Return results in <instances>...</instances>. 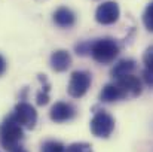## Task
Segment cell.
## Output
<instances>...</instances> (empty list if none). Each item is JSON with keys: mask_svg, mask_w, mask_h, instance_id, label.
<instances>
[{"mask_svg": "<svg viewBox=\"0 0 153 152\" xmlns=\"http://www.w3.org/2000/svg\"><path fill=\"white\" fill-rule=\"evenodd\" d=\"M64 145L61 142H56V140H48L42 145V149L40 152H64Z\"/></svg>", "mask_w": 153, "mask_h": 152, "instance_id": "obj_14", "label": "cell"}, {"mask_svg": "<svg viewBox=\"0 0 153 152\" xmlns=\"http://www.w3.org/2000/svg\"><path fill=\"white\" fill-rule=\"evenodd\" d=\"M39 79L42 81L43 87H42V90L37 93L36 100H37V104L43 106V104H46V103L49 101V84H48V81H46L45 75H40V76H39Z\"/></svg>", "mask_w": 153, "mask_h": 152, "instance_id": "obj_13", "label": "cell"}, {"mask_svg": "<svg viewBox=\"0 0 153 152\" xmlns=\"http://www.w3.org/2000/svg\"><path fill=\"white\" fill-rule=\"evenodd\" d=\"M119 15H120V10L116 1H104L95 10V19L102 25L116 22L119 19Z\"/></svg>", "mask_w": 153, "mask_h": 152, "instance_id": "obj_6", "label": "cell"}, {"mask_svg": "<svg viewBox=\"0 0 153 152\" xmlns=\"http://www.w3.org/2000/svg\"><path fill=\"white\" fill-rule=\"evenodd\" d=\"M53 22L61 28H70L76 22V15L71 9L62 6V7H58L53 12Z\"/></svg>", "mask_w": 153, "mask_h": 152, "instance_id": "obj_9", "label": "cell"}, {"mask_svg": "<svg viewBox=\"0 0 153 152\" xmlns=\"http://www.w3.org/2000/svg\"><path fill=\"white\" fill-rule=\"evenodd\" d=\"M6 72V60L0 55V76Z\"/></svg>", "mask_w": 153, "mask_h": 152, "instance_id": "obj_19", "label": "cell"}, {"mask_svg": "<svg viewBox=\"0 0 153 152\" xmlns=\"http://www.w3.org/2000/svg\"><path fill=\"white\" fill-rule=\"evenodd\" d=\"M134 69H135V61L131 58H125L114 64V67L111 69V76L114 79H117V78H122L126 75H132Z\"/></svg>", "mask_w": 153, "mask_h": 152, "instance_id": "obj_12", "label": "cell"}, {"mask_svg": "<svg viewBox=\"0 0 153 152\" xmlns=\"http://www.w3.org/2000/svg\"><path fill=\"white\" fill-rule=\"evenodd\" d=\"M89 87H91V75L88 72H83V70H76L70 76L67 91L71 97L80 99L88 93Z\"/></svg>", "mask_w": 153, "mask_h": 152, "instance_id": "obj_4", "label": "cell"}, {"mask_svg": "<svg viewBox=\"0 0 153 152\" xmlns=\"http://www.w3.org/2000/svg\"><path fill=\"white\" fill-rule=\"evenodd\" d=\"M122 99H125V96L116 84H107L100 93V100L104 103H113Z\"/></svg>", "mask_w": 153, "mask_h": 152, "instance_id": "obj_11", "label": "cell"}, {"mask_svg": "<svg viewBox=\"0 0 153 152\" xmlns=\"http://www.w3.org/2000/svg\"><path fill=\"white\" fill-rule=\"evenodd\" d=\"M10 152H27V151H25V149H22V148L19 146V148H16V149H13V151H10Z\"/></svg>", "mask_w": 153, "mask_h": 152, "instance_id": "obj_20", "label": "cell"}, {"mask_svg": "<svg viewBox=\"0 0 153 152\" xmlns=\"http://www.w3.org/2000/svg\"><path fill=\"white\" fill-rule=\"evenodd\" d=\"M71 64V57L67 51L58 49L53 51L51 55V67L55 72H64L70 67Z\"/></svg>", "mask_w": 153, "mask_h": 152, "instance_id": "obj_10", "label": "cell"}, {"mask_svg": "<svg viewBox=\"0 0 153 152\" xmlns=\"http://www.w3.org/2000/svg\"><path fill=\"white\" fill-rule=\"evenodd\" d=\"M64 152H92V146L88 143H71L64 148Z\"/></svg>", "mask_w": 153, "mask_h": 152, "instance_id": "obj_16", "label": "cell"}, {"mask_svg": "<svg viewBox=\"0 0 153 152\" xmlns=\"http://www.w3.org/2000/svg\"><path fill=\"white\" fill-rule=\"evenodd\" d=\"M143 63L146 64V69L147 70H152L153 72V46H149L147 49L144 51V54H143Z\"/></svg>", "mask_w": 153, "mask_h": 152, "instance_id": "obj_17", "label": "cell"}, {"mask_svg": "<svg viewBox=\"0 0 153 152\" xmlns=\"http://www.w3.org/2000/svg\"><path fill=\"white\" fill-rule=\"evenodd\" d=\"M143 78H144V82H146L149 87H153V72L152 70L144 69V72H143Z\"/></svg>", "mask_w": 153, "mask_h": 152, "instance_id": "obj_18", "label": "cell"}, {"mask_svg": "<svg viewBox=\"0 0 153 152\" xmlns=\"http://www.w3.org/2000/svg\"><path fill=\"white\" fill-rule=\"evenodd\" d=\"M76 115V110L74 107L70 104V103H65V101H58L55 103L51 107V112H49V116L53 122H65V121H70L73 119Z\"/></svg>", "mask_w": 153, "mask_h": 152, "instance_id": "obj_8", "label": "cell"}, {"mask_svg": "<svg viewBox=\"0 0 153 152\" xmlns=\"http://www.w3.org/2000/svg\"><path fill=\"white\" fill-rule=\"evenodd\" d=\"M143 22H144V27L153 33V1L147 4V7L143 13Z\"/></svg>", "mask_w": 153, "mask_h": 152, "instance_id": "obj_15", "label": "cell"}, {"mask_svg": "<svg viewBox=\"0 0 153 152\" xmlns=\"http://www.w3.org/2000/svg\"><path fill=\"white\" fill-rule=\"evenodd\" d=\"M10 116L21 125V127H25V128H34L36 122H37V112L36 109L25 103V101H21L15 106L13 112L10 113Z\"/></svg>", "mask_w": 153, "mask_h": 152, "instance_id": "obj_5", "label": "cell"}, {"mask_svg": "<svg viewBox=\"0 0 153 152\" xmlns=\"http://www.w3.org/2000/svg\"><path fill=\"white\" fill-rule=\"evenodd\" d=\"M125 97H137L141 94V81L134 75H126L122 78H117L114 82Z\"/></svg>", "mask_w": 153, "mask_h": 152, "instance_id": "obj_7", "label": "cell"}, {"mask_svg": "<svg viewBox=\"0 0 153 152\" xmlns=\"http://www.w3.org/2000/svg\"><path fill=\"white\" fill-rule=\"evenodd\" d=\"M24 139L22 127L9 115L0 125V143L6 151H13L19 148L21 140Z\"/></svg>", "mask_w": 153, "mask_h": 152, "instance_id": "obj_1", "label": "cell"}, {"mask_svg": "<svg viewBox=\"0 0 153 152\" xmlns=\"http://www.w3.org/2000/svg\"><path fill=\"white\" fill-rule=\"evenodd\" d=\"M89 52H91L92 58L97 63L108 64V63L114 61V58L117 57V54H119V45L111 37L97 39L95 42L89 43Z\"/></svg>", "mask_w": 153, "mask_h": 152, "instance_id": "obj_2", "label": "cell"}, {"mask_svg": "<svg viewBox=\"0 0 153 152\" xmlns=\"http://www.w3.org/2000/svg\"><path fill=\"white\" fill-rule=\"evenodd\" d=\"M89 127H91V133L95 137L107 139L113 133V130H114V119L105 110H98L92 116Z\"/></svg>", "mask_w": 153, "mask_h": 152, "instance_id": "obj_3", "label": "cell"}]
</instances>
